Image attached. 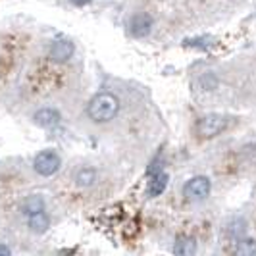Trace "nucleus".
<instances>
[{
	"mask_svg": "<svg viewBox=\"0 0 256 256\" xmlns=\"http://www.w3.org/2000/svg\"><path fill=\"white\" fill-rule=\"evenodd\" d=\"M35 124L46 129L56 128L60 124V114L56 110H52V108H42L35 114Z\"/></svg>",
	"mask_w": 256,
	"mask_h": 256,
	"instance_id": "nucleus-9",
	"label": "nucleus"
},
{
	"mask_svg": "<svg viewBox=\"0 0 256 256\" xmlns=\"http://www.w3.org/2000/svg\"><path fill=\"white\" fill-rule=\"evenodd\" d=\"M176 254H194L196 252V244H194V239H191V237H181V239H178V243H176Z\"/></svg>",
	"mask_w": 256,
	"mask_h": 256,
	"instance_id": "nucleus-10",
	"label": "nucleus"
},
{
	"mask_svg": "<svg viewBox=\"0 0 256 256\" xmlns=\"http://www.w3.org/2000/svg\"><path fill=\"white\" fill-rule=\"evenodd\" d=\"M150 31H152V18L148 14H135L129 20V33L133 37L142 38L146 37Z\"/></svg>",
	"mask_w": 256,
	"mask_h": 256,
	"instance_id": "nucleus-5",
	"label": "nucleus"
},
{
	"mask_svg": "<svg viewBox=\"0 0 256 256\" xmlns=\"http://www.w3.org/2000/svg\"><path fill=\"white\" fill-rule=\"evenodd\" d=\"M74 52H76V46H74L72 40H68V38H58V40L52 42L50 58L54 62L62 64V62H68V60L74 56Z\"/></svg>",
	"mask_w": 256,
	"mask_h": 256,
	"instance_id": "nucleus-6",
	"label": "nucleus"
},
{
	"mask_svg": "<svg viewBox=\"0 0 256 256\" xmlns=\"http://www.w3.org/2000/svg\"><path fill=\"white\" fill-rule=\"evenodd\" d=\"M48 224H50V220L46 216V212H44V208H40L37 212H33V214H27V226H29V230L33 231V233H44V231L48 230Z\"/></svg>",
	"mask_w": 256,
	"mask_h": 256,
	"instance_id": "nucleus-7",
	"label": "nucleus"
},
{
	"mask_svg": "<svg viewBox=\"0 0 256 256\" xmlns=\"http://www.w3.org/2000/svg\"><path fill=\"white\" fill-rule=\"evenodd\" d=\"M120 112V100L112 92H98L92 96V100L87 106V114L96 124H106L114 120Z\"/></svg>",
	"mask_w": 256,
	"mask_h": 256,
	"instance_id": "nucleus-1",
	"label": "nucleus"
},
{
	"mask_svg": "<svg viewBox=\"0 0 256 256\" xmlns=\"http://www.w3.org/2000/svg\"><path fill=\"white\" fill-rule=\"evenodd\" d=\"M60 156L54 152V150H42V152H38L35 156V162H33V168H35V172L40 174V176H44V178H48L52 174H56L58 170H60Z\"/></svg>",
	"mask_w": 256,
	"mask_h": 256,
	"instance_id": "nucleus-4",
	"label": "nucleus"
},
{
	"mask_svg": "<svg viewBox=\"0 0 256 256\" xmlns=\"http://www.w3.org/2000/svg\"><path fill=\"white\" fill-rule=\"evenodd\" d=\"M0 254L8 256L10 254V248H8V246H4V244H0Z\"/></svg>",
	"mask_w": 256,
	"mask_h": 256,
	"instance_id": "nucleus-13",
	"label": "nucleus"
},
{
	"mask_svg": "<svg viewBox=\"0 0 256 256\" xmlns=\"http://www.w3.org/2000/svg\"><path fill=\"white\" fill-rule=\"evenodd\" d=\"M40 208H44V206H42V200L37 198V196H31V198H27L26 204H24V212H26V216H27V214H33V212H37Z\"/></svg>",
	"mask_w": 256,
	"mask_h": 256,
	"instance_id": "nucleus-12",
	"label": "nucleus"
},
{
	"mask_svg": "<svg viewBox=\"0 0 256 256\" xmlns=\"http://www.w3.org/2000/svg\"><path fill=\"white\" fill-rule=\"evenodd\" d=\"M228 124H230V120H228L226 116H222V114H206V116H202L198 122H196L194 131H196V135H198L200 139H212V137L220 135L222 131H226Z\"/></svg>",
	"mask_w": 256,
	"mask_h": 256,
	"instance_id": "nucleus-2",
	"label": "nucleus"
},
{
	"mask_svg": "<svg viewBox=\"0 0 256 256\" xmlns=\"http://www.w3.org/2000/svg\"><path fill=\"white\" fill-rule=\"evenodd\" d=\"M168 174L164 172V170H160V172H156V174H150V181H148V189H146V192H148V196H160L162 192L166 191L168 187Z\"/></svg>",
	"mask_w": 256,
	"mask_h": 256,
	"instance_id": "nucleus-8",
	"label": "nucleus"
},
{
	"mask_svg": "<svg viewBox=\"0 0 256 256\" xmlns=\"http://www.w3.org/2000/svg\"><path fill=\"white\" fill-rule=\"evenodd\" d=\"M210 189H212L210 180L204 178V176H196V178H192V180L185 183L183 196L187 200H191V202H200V200H204L206 196L210 194Z\"/></svg>",
	"mask_w": 256,
	"mask_h": 256,
	"instance_id": "nucleus-3",
	"label": "nucleus"
},
{
	"mask_svg": "<svg viewBox=\"0 0 256 256\" xmlns=\"http://www.w3.org/2000/svg\"><path fill=\"white\" fill-rule=\"evenodd\" d=\"M74 4H77V6H83V4H89V0H72Z\"/></svg>",
	"mask_w": 256,
	"mask_h": 256,
	"instance_id": "nucleus-14",
	"label": "nucleus"
},
{
	"mask_svg": "<svg viewBox=\"0 0 256 256\" xmlns=\"http://www.w3.org/2000/svg\"><path fill=\"white\" fill-rule=\"evenodd\" d=\"M96 180V172L94 170H90V168H83V170H79L76 176V183L79 187H89L92 185Z\"/></svg>",
	"mask_w": 256,
	"mask_h": 256,
	"instance_id": "nucleus-11",
	"label": "nucleus"
}]
</instances>
